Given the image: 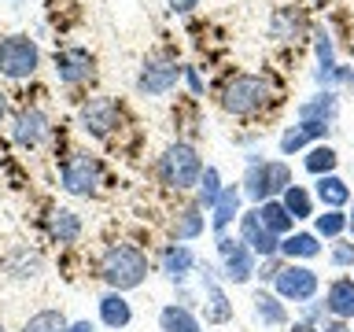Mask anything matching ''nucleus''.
Returning <instances> with one entry per match:
<instances>
[{
  "mask_svg": "<svg viewBox=\"0 0 354 332\" xmlns=\"http://www.w3.org/2000/svg\"><path fill=\"white\" fill-rule=\"evenodd\" d=\"M148 270H151V259L148 251L137 248L129 240H115L100 251V262H96V273L111 292H133L148 281Z\"/></svg>",
  "mask_w": 354,
  "mask_h": 332,
  "instance_id": "obj_1",
  "label": "nucleus"
},
{
  "mask_svg": "<svg viewBox=\"0 0 354 332\" xmlns=\"http://www.w3.org/2000/svg\"><path fill=\"white\" fill-rule=\"evenodd\" d=\"M203 155L196 151V144L188 140H174L170 148L159 155V163H155V174H159V181L166 188H174V192H196L199 177H203Z\"/></svg>",
  "mask_w": 354,
  "mask_h": 332,
  "instance_id": "obj_2",
  "label": "nucleus"
},
{
  "mask_svg": "<svg viewBox=\"0 0 354 332\" xmlns=\"http://www.w3.org/2000/svg\"><path fill=\"white\" fill-rule=\"evenodd\" d=\"M218 104L232 118H251L273 104V85L262 74H232L221 89Z\"/></svg>",
  "mask_w": 354,
  "mask_h": 332,
  "instance_id": "obj_3",
  "label": "nucleus"
},
{
  "mask_svg": "<svg viewBox=\"0 0 354 332\" xmlns=\"http://www.w3.org/2000/svg\"><path fill=\"white\" fill-rule=\"evenodd\" d=\"M292 185V166L284 159H259V163H248V170H243V196L251 199L254 207L266 203V199H281L284 188Z\"/></svg>",
  "mask_w": 354,
  "mask_h": 332,
  "instance_id": "obj_4",
  "label": "nucleus"
},
{
  "mask_svg": "<svg viewBox=\"0 0 354 332\" xmlns=\"http://www.w3.org/2000/svg\"><path fill=\"white\" fill-rule=\"evenodd\" d=\"M214 251H218V277L225 284H248L254 281L259 270V255L243 243L236 232H218L214 237Z\"/></svg>",
  "mask_w": 354,
  "mask_h": 332,
  "instance_id": "obj_5",
  "label": "nucleus"
},
{
  "mask_svg": "<svg viewBox=\"0 0 354 332\" xmlns=\"http://www.w3.org/2000/svg\"><path fill=\"white\" fill-rule=\"evenodd\" d=\"M41 66V48L30 33H8L0 37V77L8 82H26Z\"/></svg>",
  "mask_w": 354,
  "mask_h": 332,
  "instance_id": "obj_6",
  "label": "nucleus"
},
{
  "mask_svg": "<svg viewBox=\"0 0 354 332\" xmlns=\"http://www.w3.org/2000/svg\"><path fill=\"white\" fill-rule=\"evenodd\" d=\"M59 185H63V192H71V196L93 199V196H100V185H104V166H100L96 155L74 151L59 163Z\"/></svg>",
  "mask_w": 354,
  "mask_h": 332,
  "instance_id": "obj_7",
  "label": "nucleus"
},
{
  "mask_svg": "<svg viewBox=\"0 0 354 332\" xmlns=\"http://www.w3.org/2000/svg\"><path fill=\"white\" fill-rule=\"evenodd\" d=\"M273 292L281 295L284 303L303 306L310 299H317L321 277H317L314 266H306V262H284V270L277 273V281H273Z\"/></svg>",
  "mask_w": 354,
  "mask_h": 332,
  "instance_id": "obj_8",
  "label": "nucleus"
},
{
  "mask_svg": "<svg viewBox=\"0 0 354 332\" xmlns=\"http://www.w3.org/2000/svg\"><path fill=\"white\" fill-rule=\"evenodd\" d=\"M199 295H203V321L207 325H229L232 321V303H229V292H225V281L218 277V266H207L199 262Z\"/></svg>",
  "mask_w": 354,
  "mask_h": 332,
  "instance_id": "obj_9",
  "label": "nucleus"
},
{
  "mask_svg": "<svg viewBox=\"0 0 354 332\" xmlns=\"http://www.w3.org/2000/svg\"><path fill=\"white\" fill-rule=\"evenodd\" d=\"M185 77V66L177 59H166V55H148L140 63V74H137V93L140 96H166L181 85Z\"/></svg>",
  "mask_w": 354,
  "mask_h": 332,
  "instance_id": "obj_10",
  "label": "nucleus"
},
{
  "mask_svg": "<svg viewBox=\"0 0 354 332\" xmlns=\"http://www.w3.org/2000/svg\"><path fill=\"white\" fill-rule=\"evenodd\" d=\"M118 122H122V107H118V100H111V96H93L82 104V111H77V126H82V133H88L93 140H104Z\"/></svg>",
  "mask_w": 354,
  "mask_h": 332,
  "instance_id": "obj_11",
  "label": "nucleus"
},
{
  "mask_svg": "<svg viewBox=\"0 0 354 332\" xmlns=\"http://www.w3.org/2000/svg\"><path fill=\"white\" fill-rule=\"evenodd\" d=\"M93 74H96V59L82 44H71V48L55 52V77H59V85H71V89L85 85Z\"/></svg>",
  "mask_w": 354,
  "mask_h": 332,
  "instance_id": "obj_12",
  "label": "nucleus"
},
{
  "mask_svg": "<svg viewBox=\"0 0 354 332\" xmlns=\"http://www.w3.org/2000/svg\"><path fill=\"white\" fill-rule=\"evenodd\" d=\"M196 270H199V259H196V251L188 248V243H177V240L162 243V251H159V273L170 284H188Z\"/></svg>",
  "mask_w": 354,
  "mask_h": 332,
  "instance_id": "obj_13",
  "label": "nucleus"
},
{
  "mask_svg": "<svg viewBox=\"0 0 354 332\" xmlns=\"http://www.w3.org/2000/svg\"><path fill=\"white\" fill-rule=\"evenodd\" d=\"M236 237L248 243V248L259 255V259H273V255H281V237H273V232L262 225L259 214H254V207L240 214V221H236Z\"/></svg>",
  "mask_w": 354,
  "mask_h": 332,
  "instance_id": "obj_14",
  "label": "nucleus"
},
{
  "mask_svg": "<svg viewBox=\"0 0 354 332\" xmlns=\"http://www.w3.org/2000/svg\"><path fill=\"white\" fill-rule=\"evenodd\" d=\"M328 133H332V126H325V122H303V118H295L292 126H284L277 148H281V155H299V151L314 148V144H321V140H328Z\"/></svg>",
  "mask_w": 354,
  "mask_h": 332,
  "instance_id": "obj_15",
  "label": "nucleus"
},
{
  "mask_svg": "<svg viewBox=\"0 0 354 332\" xmlns=\"http://www.w3.org/2000/svg\"><path fill=\"white\" fill-rule=\"evenodd\" d=\"M44 137H48V115L41 107H22L15 122H11V140L22 151H33V148H41Z\"/></svg>",
  "mask_w": 354,
  "mask_h": 332,
  "instance_id": "obj_16",
  "label": "nucleus"
},
{
  "mask_svg": "<svg viewBox=\"0 0 354 332\" xmlns=\"http://www.w3.org/2000/svg\"><path fill=\"white\" fill-rule=\"evenodd\" d=\"M314 55H317V66H314V82H317V89H336L339 59H336V44H332V33H328L325 26L314 30Z\"/></svg>",
  "mask_w": 354,
  "mask_h": 332,
  "instance_id": "obj_17",
  "label": "nucleus"
},
{
  "mask_svg": "<svg viewBox=\"0 0 354 332\" xmlns=\"http://www.w3.org/2000/svg\"><path fill=\"white\" fill-rule=\"evenodd\" d=\"M243 199H248V196H243L240 185H225V192L218 196L214 207H210V229H214V237H218V232H229V229L240 221Z\"/></svg>",
  "mask_w": 354,
  "mask_h": 332,
  "instance_id": "obj_18",
  "label": "nucleus"
},
{
  "mask_svg": "<svg viewBox=\"0 0 354 332\" xmlns=\"http://www.w3.org/2000/svg\"><path fill=\"white\" fill-rule=\"evenodd\" d=\"M96 317H100V325L111 329V332H122V329H129V321H133V303L126 299V292H107L96 299Z\"/></svg>",
  "mask_w": 354,
  "mask_h": 332,
  "instance_id": "obj_19",
  "label": "nucleus"
},
{
  "mask_svg": "<svg viewBox=\"0 0 354 332\" xmlns=\"http://www.w3.org/2000/svg\"><path fill=\"white\" fill-rule=\"evenodd\" d=\"M44 232H48L52 243L71 248V243L82 240V218H77V210H71V207H52L48 218H44Z\"/></svg>",
  "mask_w": 354,
  "mask_h": 332,
  "instance_id": "obj_20",
  "label": "nucleus"
},
{
  "mask_svg": "<svg viewBox=\"0 0 354 332\" xmlns=\"http://www.w3.org/2000/svg\"><path fill=\"white\" fill-rule=\"evenodd\" d=\"M295 118L303 122H325V126H336L339 118V93L336 89H317L310 100H303V104L295 107Z\"/></svg>",
  "mask_w": 354,
  "mask_h": 332,
  "instance_id": "obj_21",
  "label": "nucleus"
},
{
  "mask_svg": "<svg viewBox=\"0 0 354 332\" xmlns=\"http://www.w3.org/2000/svg\"><path fill=\"white\" fill-rule=\"evenodd\" d=\"M207 232V210L196 203H188V207H181L177 214L170 218V240H177V243H188V240H199Z\"/></svg>",
  "mask_w": 354,
  "mask_h": 332,
  "instance_id": "obj_22",
  "label": "nucleus"
},
{
  "mask_svg": "<svg viewBox=\"0 0 354 332\" xmlns=\"http://www.w3.org/2000/svg\"><path fill=\"white\" fill-rule=\"evenodd\" d=\"M251 310H254V317H259V325H266V329L292 325V321H288V303L277 292H270V288H259V292L251 295Z\"/></svg>",
  "mask_w": 354,
  "mask_h": 332,
  "instance_id": "obj_23",
  "label": "nucleus"
},
{
  "mask_svg": "<svg viewBox=\"0 0 354 332\" xmlns=\"http://www.w3.org/2000/svg\"><path fill=\"white\" fill-rule=\"evenodd\" d=\"M325 310L336 321H354V277H332L325 288Z\"/></svg>",
  "mask_w": 354,
  "mask_h": 332,
  "instance_id": "obj_24",
  "label": "nucleus"
},
{
  "mask_svg": "<svg viewBox=\"0 0 354 332\" xmlns=\"http://www.w3.org/2000/svg\"><path fill=\"white\" fill-rule=\"evenodd\" d=\"M314 199L321 210H347L351 207V185L339 174L314 177Z\"/></svg>",
  "mask_w": 354,
  "mask_h": 332,
  "instance_id": "obj_25",
  "label": "nucleus"
},
{
  "mask_svg": "<svg viewBox=\"0 0 354 332\" xmlns=\"http://www.w3.org/2000/svg\"><path fill=\"white\" fill-rule=\"evenodd\" d=\"M321 251L325 248H321V237L314 229H295L281 240V259L284 262H310V259H317Z\"/></svg>",
  "mask_w": 354,
  "mask_h": 332,
  "instance_id": "obj_26",
  "label": "nucleus"
},
{
  "mask_svg": "<svg viewBox=\"0 0 354 332\" xmlns=\"http://www.w3.org/2000/svg\"><path fill=\"white\" fill-rule=\"evenodd\" d=\"M159 329L162 332H203V317L196 314L192 306H185V303H166L159 310Z\"/></svg>",
  "mask_w": 354,
  "mask_h": 332,
  "instance_id": "obj_27",
  "label": "nucleus"
},
{
  "mask_svg": "<svg viewBox=\"0 0 354 332\" xmlns=\"http://www.w3.org/2000/svg\"><path fill=\"white\" fill-rule=\"evenodd\" d=\"M254 214H259V221L266 229L273 232V237H288V232H295V218L288 214V207L281 203V199H266V203L254 207Z\"/></svg>",
  "mask_w": 354,
  "mask_h": 332,
  "instance_id": "obj_28",
  "label": "nucleus"
},
{
  "mask_svg": "<svg viewBox=\"0 0 354 332\" xmlns=\"http://www.w3.org/2000/svg\"><path fill=\"white\" fill-rule=\"evenodd\" d=\"M41 255L33 251V248H15L4 259V270H8V277L11 281H33V277H41Z\"/></svg>",
  "mask_w": 354,
  "mask_h": 332,
  "instance_id": "obj_29",
  "label": "nucleus"
},
{
  "mask_svg": "<svg viewBox=\"0 0 354 332\" xmlns=\"http://www.w3.org/2000/svg\"><path fill=\"white\" fill-rule=\"evenodd\" d=\"M281 203L288 207V214H292L295 221H306V218H314V214H317V199H314V188H306V185H295V181L284 188Z\"/></svg>",
  "mask_w": 354,
  "mask_h": 332,
  "instance_id": "obj_30",
  "label": "nucleus"
},
{
  "mask_svg": "<svg viewBox=\"0 0 354 332\" xmlns=\"http://www.w3.org/2000/svg\"><path fill=\"white\" fill-rule=\"evenodd\" d=\"M303 170L310 177H325V174H336L339 170V151L332 148V144H314V148H306L303 155Z\"/></svg>",
  "mask_w": 354,
  "mask_h": 332,
  "instance_id": "obj_31",
  "label": "nucleus"
},
{
  "mask_svg": "<svg viewBox=\"0 0 354 332\" xmlns=\"http://www.w3.org/2000/svg\"><path fill=\"white\" fill-rule=\"evenodd\" d=\"M314 232L328 243L347 237V210H317L314 214Z\"/></svg>",
  "mask_w": 354,
  "mask_h": 332,
  "instance_id": "obj_32",
  "label": "nucleus"
},
{
  "mask_svg": "<svg viewBox=\"0 0 354 332\" xmlns=\"http://www.w3.org/2000/svg\"><path fill=\"white\" fill-rule=\"evenodd\" d=\"M225 192V181H221V174H218V166H207L203 177H199V185H196V203L210 214V207L218 203V196Z\"/></svg>",
  "mask_w": 354,
  "mask_h": 332,
  "instance_id": "obj_33",
  "label": "nucleus"
},
{
  "mask_svg": "<svg viewBox=\"0 0 354 332\" xmlns=\"http://www.w3.org/2000/svg\"><path fill=\"white\" fill-rule=\"evenodd\" d=\"M66 314L63 310H55V306H48V310H37V314H30L26 321H22V329L19 332H66Z\"/></svg>",
  "mask_w": 354,
  "mask_h": 332,
  "instance_id": "obj_34",
  "label": "nucleus"
},
{
  "mask_svg": "<svg viewBox=\"0 0 354 332\" xmlns=\"http://www.w3.org/2000/svg\"><path fill=\"white\" fill-rule=\"evenodd\" d=\"M270 30H273V37H281V41H295L299 33H303V19H299L292 8H281L273 15V26Z\"/></svg>",
  "mask_w": 354,
  "mask_h": 332,
  "instance_id": "obj_35",
  "label": "nucleus"
},
{
  "mask_svg": "<svg viewBox=\"0 0 354 332\" xmlns=\"http://www.w3.org/2000/svg\"><path fill=\"white\" fill-rule=\"evenodd\" d=\"M328 262L336 270H354V237H339L328 243Z\"/></svg>",
  "mask_w": 354,
  "mask_h": 332,
  "instance_id": "obj_36",
  "label": "nucleus"
},
{
  "mask_svg": "<svg viewBox=\"0 0 354 332\" xmlns=\"http://www.w3.org/2000/svg\"><path fill=\"white\" fill-rule=\"evenodd\" d=\"M299 321H306V325H325L328 321V310H325V299H310V303L299 306Z\"/></svg>",
  "mask_w": 354,
  "mask_h": 332,
  "instance_id": "obj_37",
  "label": "nucleus"
},
{
  "mask_svg": "<svg viewBox=\"0 0 354 332\" xmlns=\"http://www.w3.org/2000/svg\"><path fill=\"white\" fill-rule=\"evenodd\" d=\"M284 270V259L281 255H273V259H259V270H254V281H259L262 288L270 284L273 288V281H277V273Z\"/></svg>",
  "mask_w": 354,
  "mask_h": 332,
  "instance_id": "obj_38",
  "label": "nucleus"
},
{
  "mask_svg": "<svg viewBox=\"0 0 354 332\" xmlns=\"http://www.w3.org/2000/svg\"><path fill=\"white\" fill-rule=\"evenodd\" d=\"M199 4H203V0H166V8H170L174 15H192Z\"/></svg>",
  "mask_w": 354,
  "mask_h": 332,
  "instance_id": "obj_39",
  "label": "nucleus"
},
{
  "mask_svg": "<svg viewBox=\"0 0 354 332\" xmlns=\"http://www.w3.org/2000/svg\"><path fill=\"white\" fill-rule=\"evenodd\" d=\"M185 82H188V89H192V96H203V77H199L196 66H185Z\"/></svg>",
  "mask_w": 354,
  "mask_h": 332,
  "instance_id": "obj_40",
  "label": "nucleus"
},
{
  "mask_svg": "<svg viewBox=\"0 0 354 332\" xmlns=\"http://www.w3.org/2000/svg\"><path fill=\"white\" fill-rule=\"evenodd\" d=\"M336 89H347V93H354V66H339Z\"/></svg>",
  "mask_w": 354,
  "mask_h": 332,
  "instance_id": "obj_41",
  "label": "nucleus"
},
{
  "mask_svg": "<svg viewBox=\"0 0 354 332\" xmlns=\"http://www.w3.org/2000/svg\"><path fill=\"white\" fill-rule=\"evenodd\" d=\"M321 332H354L351 321H336V317H328L325 325H321Z\"/></svg>",
  "mask_w": 354,
  "mask_h": 332,
  "instance_id": "obj_42",
  "label": "nucleus"
},
{
  "mask_svg": "<svg viewBox=\"0 0 354 332\" xmlns=\"http://www.w3.org/2000/svg\"><path fill=\"white\" fill-rule=\"evenodd\" d=\"M66 332H96V325L88 317H77V321H71V325H66Z\"/></svg>",
  "mask_w": 354,
  "mask_h": 332,
  "instance_id": "obj_43",
  "label": "nucleus"
},
{
  "mask_svg": "<svg viewBox=\"0 0 354 332\" xmlns=\"http://www.w3.org/2000/svg\"><path fill=\"white\" fill-rule=\"evenodd\" d=\"M288 332H321V329H317V325H306V321H299V317H295L292 325H288Z\"/></svg>",
  "mask_w": 354,
  "mask_h": 332,
  "instance_id": "obj_44",
  "label": "nucleus"
},
{
  "mask_svg": "<svg viewBox=\"0 0 354 332\" xmlns=\"http://www.w3.org/2000/svg\"><path fill=\"white\" fill-rule=\"evenodd\" d=\"M4 118H8V93L0 89V126H4Z\"/></svg>",
  "mask_w": 354,
  "mask_h": 332,
  "instance_id": "obj_45",
  "label": "nucleus"
},
{
  "mask_svg": "<svg viewBox=\"0 0 354 332\" xmlns=\"http://www.w3.org/2000/svg\"><path fill=\"white\" fill-rule=\"evenodd\" d=\"M347 237H354V199H351V207H347Z\"/></svg>",
  "mask_w": 354,
  "mask_h": 332,
  "instance_id": "obj_46",
  "label": "nucleus"
},
{
  "mask_svg": "<svg viewBox=\"0 0 354 332\" xmlns=\"http://www.w3.org/2000/svg\"><path fill=\"white\" fill-rule=\"evenodd\" d=\"M0 332H8V329H4V321H0Z\"/></svg>",
  "mask_w": 354,
  "mask_h": 332,
  "instance_id": "obj_47",
  "label": "nucleus"
},
{
  "mask_svg": "<svg viewBox=\"0 0 354 332\" xmlns=\"http://www.w3.org/2000/svg\"><path fill=\"white\" fill-rule=\"evenodd\" d=\"M351 325H354V321H351Z\"/></svg>",
  "mask_w": 354,
  "mask_h": 332,
  "instance_id": "obj_48",
  "label": "nucleus"
}]
</instances>
